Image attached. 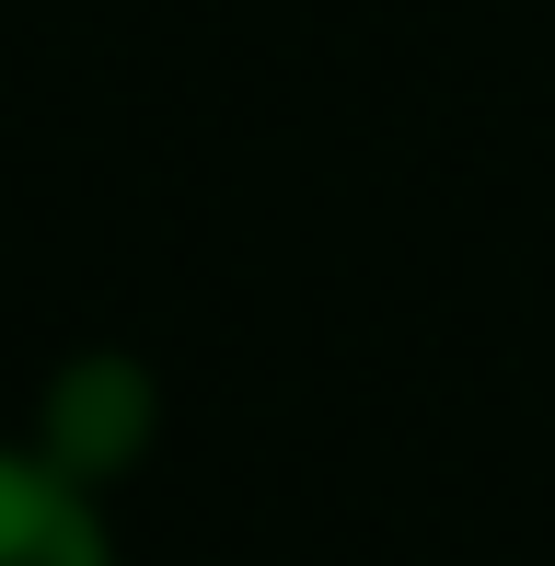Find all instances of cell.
Segmentation results:
<instances>
[{"instance_id":"cell-1","label":"cell","mask_w":555,"mask_h":566,"mask_svg":"<svg viewBox=\"0 0 555 566\" xmlns=\"http://www.w3.org/2000/svg\"><path fill=\"white\" fill-rule=\"evenodd\" d=\"M174 428V394L163 370H150L139 347H70L59 370L35 381V417H23V451L46 462V474H70L82 497H116L128 474H150V451H163Z\"/></svg>"},{"instance_id":"cell-2","label":"cell","mask_w":555,"mask_h":566,"mask_svg":"<svg viewBox=\"0 0 555 566\" xmlns=\"http://www.w3.org/2000/svg\"><path fill=\"white\" fill-rule=\"evenodd\" d=\"M0 566H116L105 497H82L70 474H46L23 440H0Z\"/></svg>"}]
</instances>
